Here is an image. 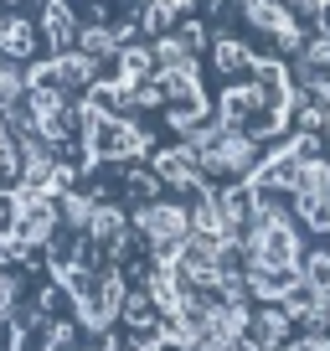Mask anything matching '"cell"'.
Returning a JSON list of instances; mask_svg holds the SVG:
<instances>
[{
	"instance_id": "6da1fadb",
	"label": "cell",
	"mask_w": 330,
	"mask_h": 351,
	"mask_svg": "<svg viewBox=\"0 0 330 351\" xmlns=\"http://www.w3.org/2000/svg\"><path fill=\"white\" fill-rule=\"evenodd\" d=\"M0 351H330V0H0Z\"/></svg>"
}]
</instances>
